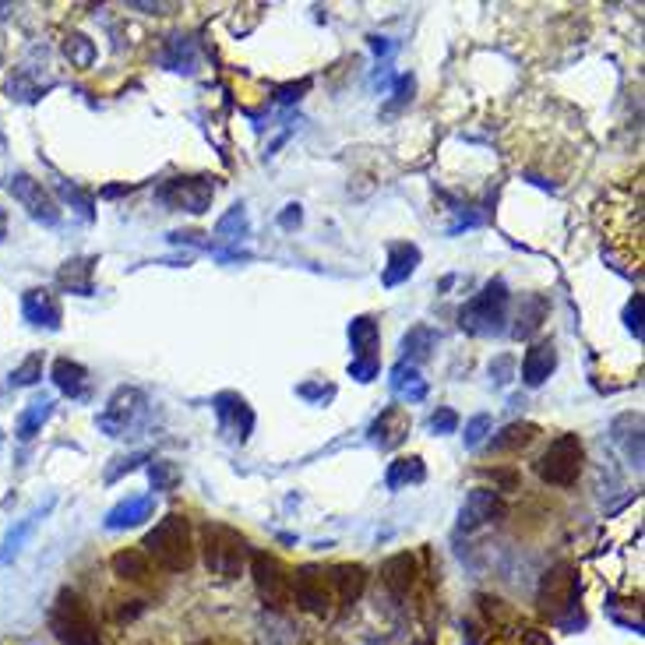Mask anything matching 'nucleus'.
<instances>
[{
  "instance_id": "nucleus-1",
  "label": "nucleus",
  "mask_w": 645,
  "mask_h": 645,
  "mask_svg": "<svg viewBox=\"0 0 645 645\" xmlns=\"http://www.w3.org/2000/svg\"><path fill=\"white\" fill-rule=\"evenodd\" d=\"M141 550L149 554V561H156L159 568H166V571H191L194 568V550H198L191 519L180 515V512L163 515V519L145 533Z\"/></svg>"
},
{
  "instance_id": "nucleus-2",
  "label": "nucleus",
  "mask_w": 645,
  "mask_h": 645,
  "mask_svg": "<svg viewBox=\"0 0 645 645\" xmlns=\"http://www.w3.org/2000/svg\"><path fill=\"white\" fill-rule=\"evenodd\" d=\"M201 554H205L208 575L219 579H237L240 571L251 561V543L244 533H237L233 526L223 522H205L201 526Z\"/></svg>"
},
{
  "instance_id": "nucleus-3",
  "label": "nucleus",
  "mask_w": 645,
  "mask_h": 645,
  "mask_svg": "<svg viewBox=\"0 0 645 645\" xmlns=\"http://www.w3.org/2000/svg\"><path fill=\"white\" fill-rule=\"evenodd\" d=\"M508 293L505 279H490L473 300L459 311V325L462 332L469 335H497L505 328V318H508Z\"/></svg>"
},
{
  "instance_id": "nucleus-4",
  "label": "nucleus",
  "mask_w": 645,
  "mask_h": 645,
  "mask_svg": "<svg viewBox=\"0 0 645 645\" xmlns=\"http://www.w3.org/2000/svg\"><path fill=\"white\" fill-rule=\"evenodd\" d=\"M582 462H586V445L579 434H561L550 441V448L536 462V473L550 487H571L582 476Z\"/></svg>"
},
{
  "instance_id": "nucleus-5",
  "label": "nucleus",
  "mask_w": 645,
  "mask_h": 645,
  "mask_svg": "<svg viewBox=\"0 0 645 645\" xmlns=\"http://www.w3.org/2000/svg\"><path fill=\"white\" fill-rule=\"evenodd\" d=\"M145 413H149V395L134 385H120L117 392L106 399V406H103V413L96 416V423L106 438H127L131 430L141 427Z\"/></svg>"
},
{
  "instance_id": "nucleus-6",
  "label": "nucleus",
  "mask_w": 645,
  "mask_h": 645,
  "mask_svg": "<svg viewBox=\"0 0 645 645\" xmlns=\"http://www.w3.org/2000/svg\"><path fill=\"white\" fill-rule=\"evenodd\" d=\"M50 628L64 645H99V631L89 607L82 603V596L67 593V589L57 596V607L50 614Z\"/></svg>"
},
{
  "instance_id": "nucleus-7",
  "label": "nucleus",
  "mask_w": 645,
  "mask_h": 645,
  "mask_svg": "<svg viewBox=\"0 0 645 645\" xmlns=\"http://www.w3.org/2000/svg\"><path fill=\"white\" fill-rule=\"evenodd\" d=\"M290 603H297L300 610L307 614H318V617H328L335 600V589H332V579H328V571L318 568V564H304V568L290 571Z\"/></svg>"
},
{
  "instance_id": "nucleus-8",
  "label": "nucleus",
  "mask_w": 645,
  "mask_h": 645,
  "mask_svg": "<svg viewBox=\"0 0 645 645\" xmlns=\"http://www.w3.org/2000/svg\"><path fill=\"white\" fill-rule=\"evenodd\" d=\"M212 198H215L212 177H173L156 187V201L170 208V212L201 215V212H208Z\"/></svg>"
},
{
  "instance_id": "nucleus-9",
  "label": "nucleus",
  "mask_w": 645,
  "mask_h": 645,
  "mask_svg": "<svg viewBox=\"0 0 645 645\" xmlns=\"http://www.w3.org/2000/svg\"><path fill=\"white\" fill-rule=\"evenodd\" d=\"M251 575H254V586H258L261 600H265V607H272V610L290 607V568H286L279 557L251 550Z\"/></svg>"
},
{
  "instance_id": "nucleus-10",
  "label": "nucleus",
  "mask_w": 645,
  "mask_h": 645,
  "mask_svg": "<svg viewBox=\"0 0 645 645\" xmlns=\"http://www.w3.org/2000/svg\"><path fill=\"white\" fill-rule=\"evenodd\" d=\"M212 413L219 420V434H223L230 445H244L254 430V409L247 406L244 395L237 392H219L212 399Z\"/></svg>"
},
{
  "instance_id": "nucleus-11",
  "label": "nucleus",
  "mask_w": 645,
  "mask_h": 645,
  "mask_svg": "<svg viewBox=\"0 0 645 645\" xmlns=\"http://www.w3.org/2000/svg\"><path fill=\"white\" fill-rule=\"evenodd\" d=\"M8 191L15 194V201L32 215V219H36V223H43V226L60 223V205L53 201V194L46 191L36 177H29V173H15L11 184H8Z\"/></svg>"
},
{
  "instance_id": "nucleus-12",
  "label": "nucleus",
  "mask_w": 645,
  "mask_h": 645,
  "mask_svg": "<svg viewBox=\"0 0 645 645\" xmlns=\"http://www.w3.org/2000/svg\"><path fill=\"white\" fill-rule=\"evenodd\" d=\"M22 318L32 328H46V332H57L60 321H64V307H60L57 293L43 290V286H32L22 293Z\"/></svg>"
},
{
  "instance_id": "nucleus-13",
  "label": "nucleus",
  "mask_w": 645,
  "mask_h": 645,
  "mask_svg": "<svg viewBox=\"0 0 645 645\" xmlns=\"http://www.w3.org/2000/svg\"><path fill=\"white\" fill-rule=\"evenodd\" d=\"M409 427H413V420H409L406 406H385L374 416L367 434H371V445H378L381 452H392V448H399L409 438Z\"/></svg>"
},
{
  "instance_id": "nucleus-14",
  "label": "nucleus",
  "mask_w": 645,
  "mask_h": 645,
  "mask_svg": "<svg viewBox=\"0 0 645 645\" xmlns=\"http://www.w3.org/2000/svg\"><path fill=\"white\" fill-rule=\"evenodd\" d=\"M505 519V501L497 497V490H487V487H476L466 494V505L459 512V526L462 529H480V526H490V522Z\"/></svg>"
},
{
  "instance_id": "nucleus-15",
  "label": "nucleus",
  "mask_w": 645,
  "mask_h": 645,
  "mask_svg": "<svg viewBox=\"0 0 645 645\" xmlns=\"http://www.w3.org/2000/svg\"><path fill=\"white\" fill-rule=\"evenodd\" d=\"M557 371V346L550 339H540L526 349V360H522V385L526 388H540L547 385V378Z\"/></svg>"
},
{
  "instance_id": "nucleus-16",
  "label": "nucleus",
  "mask_w": 645,
  "mask_h": 645,
  "mask_svg": "<svg viewBox=\"0 0 645 645\" xmlns=\"http://www.w3.org/2000/svg\"><path fill=\"white\" fill-rule=\"evenodd\" d=\"M50 512H53V501H46V505L32 508L29 515H22V519H18L15 526L8 529V536H4V543H0V564H11L18 554H22L25 543L32 540V533L39 529V522H43Z\"/></svg>"
},
{
  "instance_id": "nucleus-17",
  "label": "nucleus",
  "mask_w": 645,
  "mask_h": 645,
  "mask_svg": "<svg viewBox=\"0 0 645 645\" xmlns=\"http://www.w3.org/2000/svg\"><path fill=\"white\" fill-rule=\"evenodd\" d=\"M416 265H420V247L409 244V240H392L388 244V265L381 268V286H388V290L402 286L416 272Z\"/></svg>"
},
{
  "instance_id": "nucleus-18",
  "label": "nucleus",
  "mask_w": 645,
  "mask_h": 645,
  "mask_svg": "<svg viewBox=\"0 0 645 645\" xmlns=\"http://www.w3.org/2000/svg\"><path fill=\"white\" fill-rule=\"evenodd\" d=\"M50 381L57 385L60 395H67V399H75V402H85V399L92 395V388H89V371H85V367L78 364V360H67V356L53 360Z\"/></svg>"
},
{
  "instance_id": "nucleus-19",
  "label": "nucleus",
  "mask_w": 645,
  "mask_h": 645,
  "mask_svg": "<svg viewBox=\"0 0 645 645\" xmlns=\"http://www.w3.org/2000/svg\"><path fill=\"white\" fill-rule=\"evenodd\" d=\"M152 512H156V497L149 494H131L124 497L120 505H113L110 512H106V529H131V526H141L145 519H152Z\"/></svg>"
},
{
  "instance_id": "nucleus-20",
  "label": "nucleus",
  "mask_w": 645,
  "mask_h": 645,
  "mask_svg": "<svg viewBox=\"0 0 645 645\" xmlns=\"http://www.w3.org/2000/svg\"><path fill=\"white\" fill-rule=\"evenodd\" d=\"M92 272H96V258L82 254V258H67L57 272V286L64 293H75V297H92L96 286H92Z\"/></svg>"
},
{
  "instance_id": "nucleus-21",
  "label": "nucleus",
  "mask_w": 645,
  "mask_h": 645,
  "mask_svg": "<svg viewBox=\"0 0 645 645\" xmlns=\"http://www.w3.org/2000/svg\"><path fill=\"white\" fill-rule=\"evenodd\" d=\"M610 441H614V445L624 452L628 466L642 469V416H638V413L617 416L614 427H610Z\"/></svg>"
},
{
  "instance_id": "nucleus-22",
  "label": "nucleus",
  "mask_w": 645,
  "mask_h": 645,
  "mask_svg": "<svg viewBox=\"0 0 645 645\" xmlns=\"http://www.w3.org/2000/svg\"><path fill=\"white\" fill-rule=\"evenodd\" d=\"M536 434H540V427H536V423L515 420V423H508V427L497 430V434H490V445L487 448L494 455H519V452H526V448L533 445Z\"/></svg>"
},
{
  "instance_id": "nucleus-23",
  "label": "nucleus",
  "mask_w": 645,
  "mask_h": 645,
  "mask_svg": "<svg viewBox=\"0 0 645 645\" xmlns=\"http://www.w3.org/2000/svg\"><path fill=\"white\" fill-rule=\"evenodd\" d=\"M416 575H420V564H416V557L409 554V550L392 554L385 564H381V579H385V586L392 589L395 596H406L409 589H413Z\"/></svg>"
},
{
  "instance_id": "nucleus-24",
  "label": "nucleus",
  "mask_w": 645,
  "mask_h": 645,
  "mask_svg": "<svg viewBox=\"0 0 645 645\" xmlns=\"http://www.w3.org/2000/svg\"><path fill=\"white\" fill-rule=\"evenodd\" d=\"M388 388H392V395L402 402L427 399V378L420 374V367L406 364V360H399V364L392 367V374H388Z\"/></svg>"
},
{
  "instance_id": "nucleus-25",
  "label": "nucleus",
  "mask_w": 645,
  "mask_h": 645,
  "mask_svg": "<svg viewBox=\"0 0 645 645\" xmlns=\"http://www.w3.org/2000/svg\"><path fill=\"white\" fill-rule=\"evenodd\" d=\"M378 342H381V328L371 314H360V318L349 321V346H353V360H378Z\"/></svg>"
},
{
  "instance_id": "nucleus-26",
  "label": "nucleus",
  "mask_w": 645,
  "mask_h": 645,
  "mask_svg": "<svg viewBox=\"0 0 645 645\" xmlns=\"http://www.w3.org/2000/svg\"><path fill=\"white\" fill-rule=\"evenodd\" d=\"M575 596V575H571V564H557L554 571H547V579L540 586V600L547 610H557Z\"/></svg>"
},
{
  "instance_id": "nucleus-27",
  "label": "nucleus",
  "mask_w": 645,
  "mask_h": 645,
  "mask_svg": "<svg viewBox=\"0 0 645 645\" xmlns=\"http://www.w3.org/2000/svg\"><path fill=\"white\" fill-rule=\"evenodd\" d=\"M328 579H332L335 600L353 603L367 586V568H360V564H335V568H328Z\"/></svg>"
},
{
  "instance_id": "nucleus-28",
  "label": "nucleus",
  "mask_w": 645,
  "mask_h": 645,
  "mask_svg": "<svg viewBox=\"0 0 645 645\" xmlns=\"http://www.w3.org/2000/svg\"><path fill=\"white\" fill-rule=\"evenodd\" d=\"M438 342H441V335L434 332L430 325H413L406 335H402V360H406V364H413V367L423 364V360H427V356L438 349Z\"/></svg>"
},
{
  "instance_id": "nucleus-29",
  "label": "nucleus",
  "mask_w": 645,
  "mask_h": 645,
  "mask_svg": "<svg viewBox=\"0 0 645 645\" xmlns=\"http://www.w3.org/2000/svg\"><path fill=\"white\" fill-rule=\"evenodd\" d=\"M110 568H113V575H117V579H124V582H145L152 575L149 554H145V550H138V547L117 550V554H113V561H110Z\"/></svg>"
},
{
  "instance_id": "nucleus-30",
  "label": "nucleus",
  "mask_w": 645,
  "mask_h": 645,
  "mask_svg": "<svg viewBox=\"0 0 645 645\" xmlns=\"http://www.w3.org/2000/svg\"><path fill=\"white\" fill-rule=\"evenodd\" d=\"M547 311H550V304H547V297H540V293H529V297H522L519 314H515V325H512L515 339H529V335L543 325Z\"/></svg>"
},
{
  "instance_id": "nucleus-31",
  "label": "nucleus",
  "mask_w": 645,
  "mask_h": 645,
  "mask_svg": "<svg viewBox=\"0 0 645 645\" xmlns=\"http://www.w3.org/2000/svg\"><path fill=\"white\" fill-rule=\"evenodd\" d=\"M427 480V466H423L420 455H402L388 466L385 473V487L388 490H406V487H416V483Z\"/></svg>"
},
{
  "instance_id": "nucleus-32",
  "label": "nucleus",
  "mask_w": 645,
  "mask_h": 645,
  "mask_svg": "<svg viewBox=\"0 0 645 645\" xmlns=\"http://www.w3.org/2000/svg\"><path fill=\"white\" fill-rule=\"evenodd\" d=\"M53 416V399H32L29 406L22 409V416H18L15 423V438L18 441H32L43 430V423Z\"/></svg>"
},
{
  "instance_id": "nucleus-33",
  "label": "nucleus",
  "mask_w": 645,
  "mask_h": 645,
  "mask_svg": "<svg viewBox=\"0 0 645 645\" xmlns=\"http://www.w3.org/2000/svg\"><path fill=\"white\" fill-rule=\"evenodd\" d=\"M251 233V219H247V208L244 205H233L230 212L215 223V237L219 240H244Z\"/></svg>"
},
{
  "instance_id": "nucleus-34",
  "label": "nucleus",
  "mask_w": 645,
  "mask_h": 645,
  "mask_svg": "<svg viewBox=\"0 0 645 645\" xmlns=\"http://www.w3.org/2000/svg\"><path fill=\"white\" fill-rule=\"evenodd\" d=\"M64 53H67V60L78 67H92V60H96V46H92V39L82 36V32H71V36L64 39Z\"/></svg>"
},
{
  "instance_id": "nucleus-35",
  "label": "nucleus",
  "mask_w": 645,
  "mask_h": 645,
  "mask_svg": "<svg viewBox=\"0 0 645 645\" xmlns=\"http://www.w3.org/2000/svg\"><path fill=\"white\" fill-rule=\"evenodd\" d=\"M39 378H43V353H32V356H25L15 371H11L8 381L15 388H29V385H36Z\"/></svg>"
},
{
  "instance_id": "nucleus-36",
  "label": "nucleus",
  "mask_w": 645,
  "mask_h": 645,
  "mask_svg": "<svg viewBox=\"0 0 645 645\" xmlns=\"http://www.w3.org/2000/svg\"><path fill=\"white\" fill-rule=\"evenodd\" d=\"M149 480H152V487H156V490H173V487L180 483L177 462H170V459H152V462H149Z\"/></svg>"
},
{
  "instance_id": "nucleus-37",
  "label": "nucleus",
  "mask_w": 645,
  "mask_h": 645,
  "mask_svg": "<svg viewBox=\"0 0 645 645\" xmlns=\"http://www.w3.org/2000/svg\"><path fill=\"white\" fill-rule=\"evenodd\" d=\"M427 427H430V434H455V430H459V413L448 406H438L430 413Z\"/></svg>"
},
{
  "instance_id": "nucleus-38",
  "label": "nucleus",
  "mask_w": 645,
  "mask_h": 645,
  "mask_svg": "<svg viewBox=\"0 0 645 645\" xmlns=\"http://www.w3.org/2000/svg\"><path fill=\"white\" fill-rule=\"evenodd\" d=\"M490 427H494V423H490V416L487 413H476L473 420L466 423V434H462V438H466V448H480L483 438L490 434Z\"/></svg>"
},
{
  "instance_id": "nucleus-39",
  "label": "nucleus",
  "mask_w": 645,
  "mask_h": 645,
  "mask_svg": "<svg viewBox=\"0 0 645 645\" xmlns=\"http://www.w3.org/2000/svg\"><path fill=\"white\" fill-rule=\"evenodd\" d=\"M515 378V356H494V360H490V381H494V385H508V381Z\"/></svg>"
},
{
  "instance_id": "nucleus-40",
  "label": "nucleus",
  "mask_w": 645,
  "mask_h": 645,
  "mask_svg": "<svg viewBox=\"0 0 645 645\" xmlns=\"http://www.w3.org/2000/svg\"><path fill=\"white\" fill-rule=\"evenodd\" d=\"M378 371H381L378 360H349V378L360 381V385H371L378 378Z\"/></svg>"
},
{
  "instance_id": "nucleus-41",
  "label": "nucleus",
  "mask_w": 645,
  "mask_h": 645,
  "mask_svg": "<svg viewBox=\"0 0 645 645\" xmlns=\"http://www.w3.org/2000/svg\"><path fill=\"white\" fill-rule=\"evenodd\" d=\"M624 321H628V332L635 335V339H642V293H635V297L628 300V307H624Z\"/></svg>"
},
{
  "instance_id": "nucleus-42",
  "label": "nucleus",
  "mask_w": 645,
  "mask_h": 645,
  "mask_svg": "<svg viewBox=\"0 0 645 645\" xmlns=\"http://www.w3.org/2000/svg\"><path fill=\"white\" fill-rule=\"evenodd\" d=\"M145 459H149V455H145V452H134V455H127V459H113V462H117V466L106 469V483H117V480H120V473H131V469L138 466V462H145Z\"/></svg>"
},
{
  "instance_id": "nucleus-43",
  "label": "nucleus",
  "mask_w": 645,
  "mask_h": 645,
  "mask_svg": "<svg viewBox=\"0 0 645 645\" xmlns=\"http://www.w3.org/2000/svg\"><path fill=\"white\" fill-rule=\"evenodd\" d=\"M57 191L64 194L67 201H75V205L82 208L85 215H92V198H89V194H85V191H78L75 184H67V180H60V184H57Z\"/></svg>"
},
{
  "instance_id": "nucleus-44",
  "label": "nucleus",
  "mask_w": 645,
  "mask_h": 645,
  "mask_svg": "<svg viewBox=\"0 0 645 645\" xmlns=\"http://www.w3.org/2000/svg\"><path fill=\"white\" fill-rule=\"evenodd\" d=\"M297 395L307 402H321V406H325L328 399H335V388L332 385H300Z\"/></svg>"
},
{
  "instance_id": "nucleus-45",
  "label": "nucleus",
  "mask_w": 645,
  "mask_h": 645,
  "mask_svg": "<svg viewBox=\"0 0 645 645\" xmlns=\"http://www.w3.org/2000/svg\"><path fill=\"white\" fill-rule=\"evenodd\" d=\"M300 219H304V212H300V205H286V212H282L279 223L286 226V230H293V226H300Z\"/></svg>"
},
{
  "instance_id": "nucleus-46",
  "label": "nucleus",
  "mask_w": 645,
  "mask_h": 645,
  "mask_svg": "<svg viewBox=\"0 0 645 645\" xmlns=\"http://www.w3.org/2000/svg\"><path fill=\"white\" fill-rule=\"evenodd\" d=\"M4 237H8V212L0 208V244H4Z\"/></svg>"
}]
</instances>
